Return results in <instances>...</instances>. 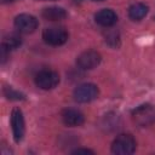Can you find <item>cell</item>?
I'll return each mask as SVG.
<instances>
[{
  "instance_id": "7",
  "label": "cell",
  "mask_w": 155,
  "mask_h": 155,
  "mask_svg": "<svg viewBox=\"0 0 155 155\" xmlns=\"http://www.w3.org/2000/svg\"><path fill=\"white\" fill-rule=\"evenodd\" d=\"M101 54L94 50H87L80 53L76 58V64L82 70H91L101 63Z\"/></svg>"
},
{
  "instance_id": "10",
  "label": "cell",
  "mask_w": 155,
  "mask_h": 155,
  "mask_svg": "<svg viewBox=\"0 0 155 155\" xmlns=\"http://www.w3.org/2000/svg\"><path fill=\"white\" fill-rule=\"evenodd\" d=\"M94 21H96L97 24L108 28V27H113L116 23L117 16H116V13L113 10H110V8H103V10H101V11H98L96 13Z\"/></svg>"
},
{
  "instance_id": "6",
  "label": "cell",
  "mask_w": 155,
  "mask_h": 155,
  "mask_svg": "<svg viewBox=\"0 0 155 155\" xmlns=\"http://www.w3.org/2000/svg\"><path fill=\"white\" fill-rule=\"evenodd\" d=\"M38 25H39V22L36 19V17H34L33 15H29V13H21L18 16H16V18H15L16 29L23 34H30V33L35 31Z\"/></svg>"
},
{
  "instance_id": "12",
  "label": "cell",
  "mask_w": 155,
  "mask_h": 155,
  "mask_svg": "<svg viewBox=\"0 0 155 155\" xmlns=\"http://www.w3.org/2000/svg\"><path fill=\"white\" fill-rule=\"evenodd\" d=\"M148 6L142 2H136L130 6L128 8V17L132 21H140L143 19L148 13Z\"/></svg>"
},
{
  "instance_id": "13",
  "label": "cell",
  "mask_w": 155,
  "mask_h": 155,
  "mask_svg": "<svg viewBox=\"0 0 155 155\" xmlns=\"http://www.w3.org/2000/svg\"><path fill=\"white\" fill-rule=\"evenodd\" d=\"M21 44H22V40H21V38H19L18 35H16V34H8L7 36L4 38V41H2V45H4L5 47H7L10 51L17 48Z\"/></svg>"
},
{
  "instance_id": "11",
  "label": "cell",
  "mask_w": 155,
  "mask_h": 155,
  "mask_svg": "<svg viewBox=\"0 0 155 155\" xmlns=\"http://www.w3.org/2000/svg\"><path fill=\"white\" fill-rule=\"evenodd\" d=\"M42 17L47 21L51 22H57V21H62L67 17V11L63 7H58V6H51V7H46L42 10Z\"/></svg>"
},
{
  "instance_id": "17",
  "label": "cell",
  "mask_w": 155,
  "mask_h": 155,
  "mask_svg": "<svg viewBox=\"0 0 155 155\" xmlns=\"http://www.w3.org/2000/svg\"><path fill=\"white\" fill-rule=\"evenodd\" d=\"M92 1H104V0H92Z\"/></svg>"
},
{
  "instance_id": "5",
  "label": "cell",
  "mask_w": 155,
  "mask_h": 155,
  "mask_svg": "<svg viewBox=\"0 0 155 155\" xmlns=\"http://www.w3.org/2000/svg\"><path fill=\"white\" fill-rule=\"evenodd\" d=\"M11 127L12 134L16 143H19L25 133V122L23 117V113L19 108H13L11 111Z\"/></svg>"
},
{
  "instance_id": "1",
  "label": "cell",
  "mask_w": 155,
  "mask_h": 155,
  "mask_svg": "<svg viewBox=\"0 0 155 155\" xmlns=\"http://www.w3.org/2000/svg\"><path fill=\"white\" fill-rule=\"evenodd\" d=\"M134 150H136V140L131 134L127 133L119 134L111 144V153L116 155H130Z\"/></svg>"
},
{
  "instance_id": "2",
  "label": "cell",
  "mask_w": 155,
  "mask_h": 155,
  "mask_svg": "<svg viewBox=\"0 0 155 155\" xmlns=\"http://www.w3.org/2000/svg\"><path fill=\"white\" fill-rule=\"evenodd\" d=\"M68 31L63 27H50L42 31V39L47 45L61 46L68 40Z\"/></svg>"
},
{
  "instance_id": "15",
  "label": "cell",
  "mask_w": 155,
  "mask_h": 155,
  "mask_svg": "<svg viewBox=\"0 0 155 155\" xmlns=\"http://www.w3.org/2000/svg\"><path fill=\"white\" fill-rule=\"evenodd\" d=\"M73 153H74V154H80V153H84V154H93V151L90 150V149H76V150H74Z\"/></svg>"
},
{
  "instance_id": "16",
  "label": "cell",
  "mask_w": 155,
  "mask_h": 155,
  "mask_svg": "<svg viewBox=\"0 0 155 155\" xmlns=\"http://www.w3.org/2000/svg\"><path fill=\"white\" fill-rule=\"evenodd\" d=\"M40 1H54V0H40Z\"/></svg>"
},
{
  "instance_id": "9",
  "label": "cell",
  "mask_w": 155,
  "mask_h": 155,
  "mask_svg": "<svg viewBox=\"0 0 155 155\" xmlns=\"http://www.w3.org/2000/svg\"><path fill=\"white\" fill-rule=\"evenodd\" d=\"M62 120L64 125L69 127H76V126H81L85 122V116L80 110L68 108L62 111Z\"/></svg>"
},
{
  "instance_id": "18",
  "label": "cell",
  "mask_w": 155,
  "mask_h": 155,
  "mask_svg": "<svg viewBox=\"0 0 155 155\" xmlns=\"http://www.w3.org/2000/svg\"><path fill=\"white\" fill-rule=\"evenodd\" d=\"M7 1H13V0H7Z\"/></svg>"
},
{
  "instance_id": "4",
  "label": "cell",
  "mask_w": 155,
  "mask_h": 155,
  "mask_svg": "<svg viewBox=\"0 0 155 155\" xmlns=\"http://www.w3.org/2000/svg\"><path fill=\"white\" fill-rule=\"evenodd\" d=\"M99 94V90L94 84H81L74 90V99L79 103H88L94 101Z\"/></svg>"
},
{
  "instance_id": "14",
  "label": "cell",
  "mask_w": 155,
  "mask_h": 155,
  "mask_svg": "<svg viewBox=\"0 0 155 155\" xmlns=\"http://www.w3.org/2000/svg\"><path fill=\"white\" fill-rule=\"evenodd\" d=\"M4 94L10 101H23V99H25V96L23 93H21L19 91H16L11 86L4 87Z\"/></svg>"
},
{
  "instance_id": "8",
  "label": "cell",
  "mask_w": 155,
  "mask_h": 155,
  "mask_svg": "<svg viewBox=\"0 0 155 155\" xmlns=\"http://www.w3.org/2000/svg\"><path fill=\"white\" fill-rule=\"evenodd\" d=\"M132 115L133 120L139 126H149L155 122V109L149 104L138 107L133 110Z\"/></svg>"
},
{
  "instance_id": "3",
  "label": "cell",
  "mask_w": 155,
  "mask_h": 155,
  "mask_svg": "<svg viewBox=\"0 0 155 155\" xmlns=\"http://www.w3.org/2000/svg\"><path fill=\"white\" fill-rule=\"evenodd\" d=\"M35 85L41 90H53L59 84V75L51 69L40 70L35 75Z\"/></svg>"
}]
</instances>
